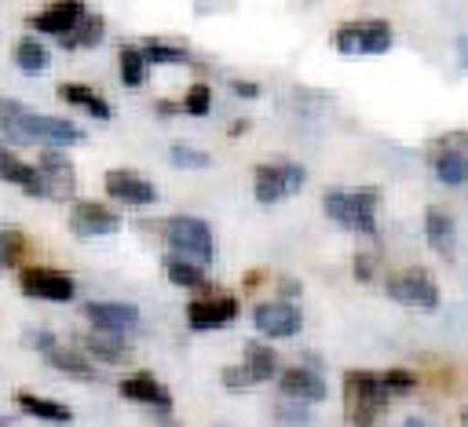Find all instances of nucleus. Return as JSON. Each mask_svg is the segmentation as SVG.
I'll return each instance as SVG.
<instances>
[{"mask_svg":"<svg viewBox=\"0 0 468 427\" xmlns=\"http://www.w3.org/2000/svg\"><path fill=\"white\" fill-rule=\"evenodd\" d=\"M0 131L18 146H44V150H62L84 139V131L73 120L29 113L18 99H0Z\"/></svg>","mask_w":468,"mask_h":427,"instance_id":"f257e3e1","label":"nucleus"},{"mask_svg":"<svg viewBox=\"0 0 468 427\" xmlns=\"http://www.w3.org/2000/svg\"><path fill=\"white\" fill-rule=\"evenodd\" d=\"M388 398L391 394H388L380 372H366V369L344 372V409H347L351 427H373L377 416L384 412Z\"/></svg>","mask_w":468,"mask_h":427,"instance_id":"f03ea898","label":"nucleus"},{"mask_svg":"<svg viewBox=\"0 0 468 427\" xmlns=\"http://www.w3.org/2000/svg\"><path fill=\"white\" fill-rule=\"evenodd\" d=\"M377 201H380V193L373 186H362V190H325L322 208L344 230L373 234L377 230Z\"/></svg>","mask_w":468,"mask_h":427,"instance_id":"7ed1b4c3","label":"nucleus"},{"mask_svg":"<svg viewBox=\"0 0 468 427\" xmlns=\"http://www.w3.org/2000/svg\"><path fill=\"white\" fill-rule=\"evenodd\" d=\"M395 33L384 18H358L333 29V47L340 55H384L391 47Z\"/></svg>","mask_w":468,"mask_h":427,"instance_id":"20e7f679","label":"nucleus"},{"mask_svg":"<svg viewBox=\"0 0 468 427\" xmlns=\"http://www.w3.org/2000/svg\"><path fill=\"white\" fill-rule=\"evenodd\" d=\"M165 245L179 259H194V263H208L212 259V230L197 215H172L165 223Z\"/></svg>","mask_w":468,"mask_h":427,"instance_id":"39448f33","label":"nucleus"},{"mask_svg":"<svg viewBox=\"0 0 468 427\" xmlns=\"http://www.w3.org/2000/svg\"><path fill=\"white\" fill-rule=\"evenodd\" d=\"M303 179H307V172L296 161H271L252 172V193L260 204H274V201L296 193L303 186Z\"/></svg>","mask_w":468,"mask_h":427,"instance_id":"423d86ee","label":"nucleus"},{"mask_svg":"<svg viewBox=\"0 0 468 427\" xmlns=\"http://www.w3.org/2000/svg\"><path fill=\"white\" fill-rule=\"evenodd\" d=\"M388 296L395 303H402V307H413V310H435L439 307V285L420 266H410L402 274H391L388 277Z\"/></svg>","mask_w":468,"mask_h":427,"instance_id":"0eeeda50","label":"nucleus"},{"mask_svg":"<svg viewBox=\"0 0 468 427\" xmlns=\"http://www.w3.org/2000/svg\"><path fill=\"white\" fill-rule=\"evenodd\" d=\"M278 372V354L267 347V343H245V361L241 365H227L223 369V383L234 391V387H252V383H263Z\"/></svg>","mask_w":468,"mask_h":427,"instance_id":"6e6552de","label":"nucleus"},{"mask_svg":"<svg viewBox=\"0 0 468 427\" xmlns=\"http://www.w3.org/2000/svg\"><path fill=\"white\" fill-rule=\"evenodd\" d=\"M18 285H22L26 296H33V299H51V303H66V299H73V292H77L73 277H69L66 270H55V266H29V270H22Z\"/></svg>","mask_w":468,"mask_h":427,"instance_id":"1a4fd4ad","label":"nucleus"},{"mask_svg":"<svg viewBox=\"0 0 468 427\" xmlns=\"http://www.w3.org/2000/svg\"><path fill=\"white\" fill-rule=\"evenodd\" d=\"M69 230L77 237H106V234L121 230V215L99 201H77L69 212Z\"/></svg>","mask_w":468,"mask_h":427,"instance_id":"9d476101","label":"nucleus"},{"mask_svg":"<svg viewBox=\"0 0 468 427\" xmlns=\"http://www.w3.org/2000/svg\"><path fill=\"white\" fill-rule=\"evenodd\" d=\"M238 318V299L234 296H201L186 303V325L205 332V328H223Z\"/></svg>","mask_w":468,"mask_h":427,"instance_id":"9b49d317","label":"nucleus"},{"mask_svg":"<svg viewBox=\"0 0 468 427\" xmlns=\"http://www.w3.org/2000/svg\"><path fill=\"white\" fill-rule=\"evenodd\" d=\"M252 325L263 332V336H274V339H285V336H296L303 318H300V307H292L289 299H274V303H260L252 310Z\"/></svg>","mask_w":468,"mask_h":427,"instance_id":"f8f14e48","label":"nucleus"},{"mask_svg":"<svg viewBox=\"0 0 468 427\" xmlns=\"http://www.w3.org/2000/svg\"><path fill=\"white\" fill-rule=\"evenodd\" d=\"M84 318L95 325V332H110V336H124V332H135L139 328V310L132 303L99 299V303H88L84 307Z\"/></svg>","mask_w":468,"mask_h":427,"instance_id":"ddd939ff","label":"nucleus"},{"mask_svg":"<svg viewBox=\"0 0 468 427\" xmlns=\"http://www.w3.org/2000/svg\"><path fill=\"white\" fill-rule=\"evenodd\" d=\"M88 15V7L80 4V0H55L51 7H44V11H37V15H29L26 18V26L33 29V33H51V36H66L80 18Z\"/></svg>","mask_w":468,"mask_h":427,"instance_id":"4468645a","label":"nucleus"},{"mask_svg":"<svg viewBox=\"0 0 468 427\" xmlns=\"http://www.w3.org/2000/svg\"><path fill=\"white\" fill-rule=\"evenodd\" d=\"M37 172H40V179H44V197L66 201V197L77 193V172H73V164H69L58 150H44Z\"/></svg>","mask_w":468,"mask_h":427,"instance_id":"2eb2a0df","label":"nucleus"},{"mask_svg":"<svg viewBox=\"0 0 468 427\" xmlns=\"http://www.w3.org/2000/svg\"><path fill=\"white\" fill-rule=\"evenodd\" d=\"M106 193H110L113 201H121V204H135V208H143V204H154V201H157L154 182H146L143 175L124 172V168L106 172Z\"/></svg>","mask_w":468,"mask_h":427,"instance_id":"dca6fc26","label":"nucleus"},{"mask_svg":"<svg viewBox=\"0 0 468 427\" xmlns=\"http://www.w3.org/2000/svg\"><path fill=\"white\" fill-rule=\"evenodd\" d=\"M121 398L139 401V405H150V409H161V412L172 409L168 387H165L157 376H150V372H132V376H124V380H121Z\"/></svg>","mask_w":468,"mask_h":427,"instance_id":"f3484780","label":"nucleus"},{"mask_svg":"<svg viewBox=\"0 0 468 427\" xmlns=\"http://www.w3.org/2000/svg\"><path fill=\"white\" fill-rule=\"evenodd\" d=\"M0 179L22 186V193H29V197H44V179H40V172H37L33 164H26L18 153H11L4 142H0Z\"/></svg>","mask_w":468,"mask_h":427,"instance_id":"a211bd4d","label":"nucleus"},{"mask_svg":"<svg viewBox=\"0 0 468 427\" xmlns=\"http://www.w3.org/2000/svg\"><path fill=\"white\" fill-rule=\"evenodd\" d=\"M282 394L296 398V401H322L325 398V380L314 369L292 365V369L282 372Z\"/></svg>","mask_w":468,"mask_h":427,"instance_id":"6ab92c4d","label":"nucleus"},{"mask_svg":"<svg viewBox=\"0 0 468 427\" xmlns=\"http://www.w3.org/2000/svg\"><path fill=\"white\" fill-rule=\"evenodd\" d=\"M431 168H435L439 182H446V186H464V182H468V150H457V146H435Z\"/></svg>","mask_w":468,"mask_h":427,"instance_id":"aec40b11","label":"nucleus"},{"mask_svg":"<svg viewBox=\"0 0 468 427\" xmlns=\"http://www.w3.org/2000/svg\"><path fill=\"white\" fill-rule=\"evenodd\" d=\"M80 350H84L88 358L106 361V365H117V361H128V358H132V347H128L121 336H110V332L84 336V339H80Z\"/></svg>","mask_w":468,"mask_h":427,"instance_id":"412c9836","label":"nucleus"},{"mask_svg":"<svg viewBox=\"0 0 468 427\" xmlns=\"http://www.w3.org/2000/svg\"><path fill=\"white\" fill-rule=\"evenodd\" d=\"M44 358H48L51 369H58V372H66V376H73V380H99V369H95L91 358L80 354V350H66V347L55 343Z\"/></svg>","mask_w":468,"mask_h":427,"instance_id":"4be33fe9","label":"nucleus"},{"mask_svg":"<svg viewBox=\"0 0 468 427\" xmlns=\"http://www.w3.org/2000/svg\"><path fill=\"white\" fill-rule=\"evenodd\" d=\"M15 401H18L22 412H29V416H37V420H48V423H69V420H73L69 405L51 401V398H40V394H29V391H18Z\"/></svg>","mask_w":468,"mask_h":427,"instance_id":"5701e85b","label":"nucleus"},{"mask_svg":"<svg viewBox=\"0 0 468 427\" xmlns=\"http://www.w3.org/2000/svg\"><path fill=\"white\" fill-rule=\"evenodd\" d=\"M58 99H62V102H73V106H80V109H88V113L99 117V120H110V102H106L99 91H91L88 84H58Z\"/></svg>","mask_w":468,"mask_h":427,"instance_id":"b1692460","label":"nucleus"},{"mask_svg":"<svg viewBox=\"0 0 468 427\" xmlns=\"http://www.w3.org/2000/svg\"><path fill=\"white\" fill-rule=\"evenodd\" d=\"M102 33H106V22H102V15H84L66 36H58L62 40V47H69V51H77V47H95L99 40H102Z\"/></svg>","mask_w":468,"mask_h":427,"instance_id":"393cba45","label":"nucleus"},{"mask_svg":"<svg viewBox=\"0 0 468 427\" xmlns=\"http://www.w3.org/2000/svg\"><path fill=\"white\" fill-rule=\"evenodd\" d=\"M424 234H428V245H431V248L450 252V245H453V219H450V212L428 208V212H424Z\"/></svg>","mask_w":468,"mask_h":427,"instance_id":"a878e982","label":"nucleus"},{"mask_svg":"<svg viewBox=\"0 0 468 427\" xmlns=\"http://www.w3.org/2000/svg\"><path fill=\"white\" fill-rule=\"evenodd\" d=\"M165 274H168V281L179 285V288H205V285H208L205 270H201L197 263H190V259H179V255H168V259H165Z\"/></svg>","mask_w":468,"mask_h":427,"instance_id":"bb28decb","label":"nucleus"},{"mask_svg":"<svg viewBox=\"0 0 468 427\" xmlns=\"http://www.w3.org/2000/svg\"><path fill=\"white\" fill-rule=\"evenodd\" d=\"M48 47L40 44V40H33V36H22L18 44H15V66L18 69H26V73H40V69H48Z\"/></svg>","mask_w":468,"mask_h":427,"instance_id":"cd10ccee","label":"nucleus"},{"mask_svg":"<svg viewBox=\"0 0 468 427\" xmlns=\"http://www.w3.org/2000/svg\"><path fill=\"white\" fill-rule=\"evenodd\" d=\"M139 51H143V58L150 66H172V62H186L190 58L186 44H168V40H146Z\"/></svg>","mask_w":468,"mask_h":427,"instance_id":"c85d7f7f","label":"nucleus"},{"mask_svg":"<svg viewBox=\"0 0 468 427\" xmlns=\"http://www.w3.org/2000/svg\"><path fill=\"white\" fill-rule=\"evenodd\" d=\"M117 66H121V80H124L128 88L143 84L146 58H143V51H139V47H124V51H121V58H117Z\"/></svg>","mask_w":468,"mask_h":427,"instance_id":"c756f323","label":"nucleus"},{"mask_svg":"<svg viewBox=\"0 0 468 427\" xmlns=\"http://www.w3.org/2000/svg\"><path fill=\"white\" fill-rule=\"evenodd\" d=\"M168 157H172L176 168H208V164H212V157H208L205 150L186 146V142H172V146H168Z\"/></svg>","mask_w":468,"mask_h":427,"instance_id":"7c9ffc66","label":"nucleus"},{"mask_svg":"<svg viewBox=\"0 0 468 427\" xmlns=\"http://www.w3.org/2000/svg\"><path fill=\"white\" fill-rule=\"evenodd\" d=\"M183 113H190V117H205L208 109H212V91H208V84H190L186 88V95H183Z\"/></svg>","mask_w":468,"mask_h":427,"instance_id":"2f4dec72","label":"nucleus"},{"mask_svg":"<svg viewBox=\"0 0 468 427\" xmlns=\"http://www.w3.org/2000/svg\"><path fill=\"white\" fill-rule=\"evenodd\" d=\"M22 252H26V237H22L18 230L4 226V230H0V266H15Z\"/></svg>","mask_w":468,"mask_h":427,"instance_id":"473e14b6","label":"nucleus"},{"mask_svg":"<svg viewBox=\"0 0 468 427\" xmlns=\"http://www.w3.org/2000/svg\"><path fill=\"white\" fill-rule=\"evenodd\" d=\"M380 380H384L388 394H410L417 387V376L406 372V369H388V372H380Z\"/></svg>","mask_w":468,"mask_h":427,"instance_id":"72a5a7b5","label":"nucleus"},{"mask_svg":"<svg viewBox=\"0 0 468 427\" xmlns=\"http://www.w3.org/2000/svg\"><path fill=\"white\" fill-rule=\"evenodd\" d=\"M373 266H377V263H373L369 252H358V255H355V277H358V281H373Z\"/></svg>","mask_w":468,"mask_h":427,"instance_id":"f704fd0d","label":"nucleus"},{"mask_svg":"<svg viewBox=\"0 0 468 427\" xmlns=\"http://www.w3.org/2000/svg\"><path fill=\"white\" fill-rule=\"evenodd\" d=\"M26 343H29V347H37V350H44V354H48V350H51V347H55V336H51V332H44V328H37V332H29V336H26Z\"/></svg>","mask_w":468,"mask_h":427,"instance_id":"c9c22d12","label":"nucleus"},{"mask_svg":"<svg viewBox=\"0 0 468 427\" xmlns=\"http://www.w3.org/2000/svg\"><path fill=\"white\" fill-rule=\"evenodd\" d=\"M230 88H234L238 95H245V99H252V95H260V84H252V80H230Z\"/></svg>","mask_w":468,"mask_h":427,"instance_id":"e433bc0d","label":"nucleus"},{"mask_svg":"<svg viewBox=\"0 0 468 427\" xmlns=\"http://www.w3.org/2000/svg\"><path fill=\"white\" fill-rule=\"evenodd\" d=\"M282 292H285V296H300V281H289V277H285V281H282Z\"/></svg>","mask_w":468,"mask_h":427,"instance_id":"4c0bfd02","label":"nucleus"},{"mask_svg":"<svg viewBox=\"0 0 468 427\" xmlns=\"http://www.w3.org/2000/svg\"><path fill=\"white\" fill-rule=\"evenodd\" d=\"M176 109H183V106H172V102H168V99H165V102H161V106H157V113H161V117H168V113H176Z\"/></svg>","mask_w":468,"mask_h":427,"instance_id":"58836bf2","label":"nucleus"},{"mask_svg":"<svg viewBox=\"0 0 468 427\" xmlns=\"http://www.w3.org/2000/svg\"><path fill=\"white\" fill-rule=\"evenodd\" d=\"M245 128H249V120H234V124H230V135L238 139V135H245Z\"/></svg>","mask_w":468,"mask_h":427,"instance_id":"ea45409f","label":"nucleus"},{"mask_svg":"<svg viewBox=\"0 0 468 427\" xmlns=\"http://www.w3.org/2000/svg\"><path fill=\"white\" fill-rule=\"evenodd\" d=\"M402 427H428V423H424V420H417V416H410V420H406Z\"/></svg>","mask_w":468,"mask_h":427,"instance_id":"a19ab883","label":"nucleus"},{"mask_svg":"<svg viewBox=\"0 0 468 427\" xmlns=\"http://www.w3.org/2000/svg\"><path fill=\"white\" fill-rule=\"evenodd\" d=\"M464 427H468V409H464Z\"/></svg>","mask_w":468,"mask_h":427,"instance_id":"79ce46f5","label":"nucleus"},{"mask_svg":"<svg viewBox=\"0 0 468 427\" xmlns=\"http://www.w3.org/2000/svg\"><path fill=\"white\" fill-rule=\"evenodd\" d=\"M0 427H7V420H0Z\"/></svg>","mask_w":468,"mask_h":427,"instance_id":"37998d69","label":"nucleus"}]
</instances>
